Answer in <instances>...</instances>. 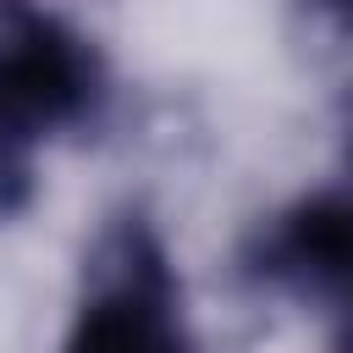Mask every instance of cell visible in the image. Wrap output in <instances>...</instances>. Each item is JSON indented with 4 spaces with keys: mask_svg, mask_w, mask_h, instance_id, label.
<instances>
[{
    "mask_svg": "<svg viewBox=\"0 0 353 353\" xmlns=\"http://www.w3.org/2000/svg\"><path fill=\"white\" fill-rule=\"evenodd\" d=\"M105 99V61L55 11L0 6V121L28 143L88 121Z\"/></svg>",
    "mask_w": 353,
    "mask_h": 353,
    "instance_id": "obj_2",
    "label": "cell"
},
{
    "mask_svg": "<svg viewBox=\"0 0 353 353\" xmlns=\"http://www.w3.org/2000/svg\"><path fill=\"white\" fill-rule=\"evenodd\" d=\"M336 353H353V298L336 303Z\"/></svg>",
    "mask_w": 353,
    "mask_h": 353,
    "instance_id": "obj_5",
    "label": "cell"
},
{
    "mask_svg": "<svg viewBox=\"0 0 353 353\" xmlns=\"http://www.w3.org/2000/svg\"><path fill=\"white\" fill-rule=\"evenodd\" d=\"M66 353H199L182 325V281L149 221L121 215L94 243Z\"/></svg>",
    "mask_w": 353,
    "mask_h": 353,
    "instance_id": "obj_1",
    "label": "cell"
},
{
    "mask_svg": "<svg viewBox=\"0 0 353 353\" xmlns=\"http://www.w3.org/2000/svg\"><path fill=\"white\" fill-rule=\"evenodd\" d=\"M248 276L325 298L331 309L353 298V193H309L265 221L248 248Z\"/></svg>",
    "mask_w": 353,
    "mask_h": 353,
    "instance_id": "obj_3",
    "label": "cell"
},
{
    "mask_svg": "<svg viewBox=\"0 0 353 353\" xmlns=\"http://www.w3.org/2000/svg\"><path fill=\"white\" fill-rule=\"evenodd\" d=\"M33 199V143L0 121V221L28 210Z\"/></svg>",
    "mask_w": 353,
    "mask_h": 353,
    "instance_id": "obj_4",
    "label": "cell"
}]
</instances>
